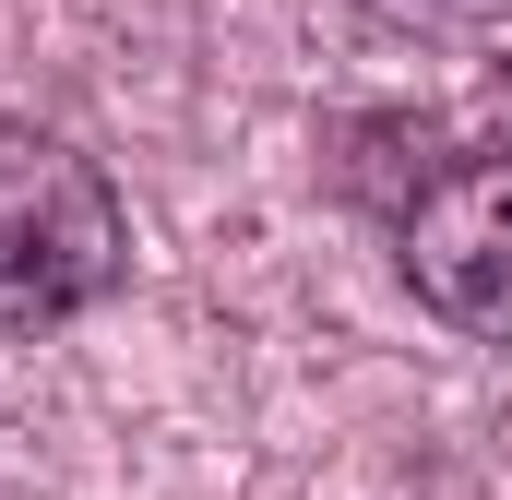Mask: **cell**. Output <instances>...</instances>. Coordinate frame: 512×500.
I'll use <instances>...</instances> for the list:
<instances>
[{"label":"cell","mask_w":512,"mask_h":500,"mask_svg":"<svg viewBox=\"0 0 512 500\" xmlns=\"http://www.w3.org/2000/svg\"><path fill=\"white\" fill-rule=\"evenodd\" d=\"M120 262H131V215L108 167L36 120H0V322L48 334V322L96 310L120 286Z\"/></svg>","instance_id":"obj_1"},{"label":"cell","mask_w":512,"mask_h":500,"mask_svg":"<svg viewBox=\"0 0 512 500\" xmlns=\"http://www.w3.org/2000/svg\"><path fill=\"white\" fill-rule=\"evenodd\" d=\"M393 239H405V286L429 322L512 346V155H441L405 191Z\"/></svg>","instance_id":"obj_2"},{"label":"cell","mask_w":512,"mask_h":500,"mask_svg":"<svg viewBox=\"0 0 512 500\" xmlns=\"http://www.w3.org/2000/svg\"><path fill=\"white\" fill-rule=\"evenodd\" d=\"M501 108H512V84H501Z\"/></svg>","instance_id":"obj_3"}]
</instances>
